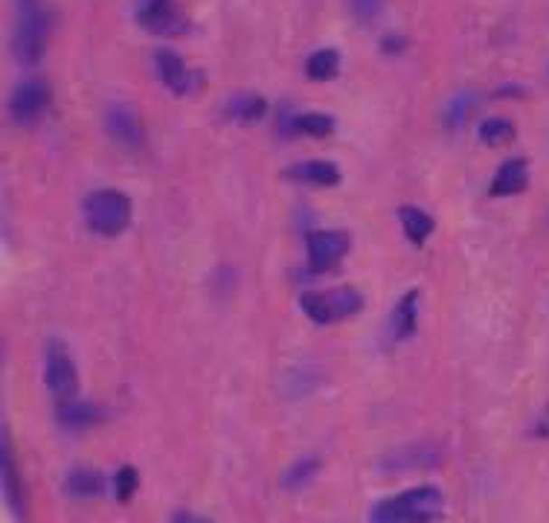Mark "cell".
I'll return each mask as SVG.
<instances>
[{
  "label": "cell",
  "mask_w": 549,
  "mask_h": 523,
  "mask_svg": "<svg viewBox=\"0 0 549 523\" xmlns=\"http://www.w3.org/2000/svg\"><path fill=\"white\" fill-rule=\"evenodd\" d=\"M12 9H15L18 21L15 33H12V56L18 64L33 67L44 59L52 18L41 0H12Z\"/></svg>",
  "instance_id": "obj_1"
},
{
  "label": "cell",
  "mask_w": 549,
  "mask_h": 523,
  "mask_svg": "<svg viewBox=\"0 0 549 523\" xmlns=\"http://www.w3.org/2000/svg\"><path fill=\"white\" fill-rule=\"evenodd\" d=\"M445 512V494L436 486H419L381 500L369 520L373 523H436Z\"/></svg>",
  "instance_id": "obj_2"
},
{
  "label": "cell",
  "mask_w": 549,
  "mask_h": 523,
  "mask_svg": "<svg viewBox=\"0 0 549 523\" xmlns=\"http://www.w3.org/2000/svg\"><path fill=\"white\" fill-rule=\"evenodd\" d=\"M85 218L90 230L102 236H117L131 222V201L117 189H99L85 201Z\"/></svg>",
  "instance_id": "obj_3"
},
{
  "label": "cell",
  "mask_w": 549,
  "mask_h": 523,
  "mask_svg": "<svg viewBox=\"0 0 549 523\" xmlns=\"http://www.w3.org/2000/svg\"><path fill=\"white\" fill-rule=\"evenodd\" d=\"M303 311L314 323L328 326L337 323L343 318H352L364 309V297L355 291V288H335V291L326 294H303Z\"/></svg>",
  "instance_id": "obj_4"
},
{
  "label": "cell",
  "mask_w": 549,
  "mask_h": 523,
  "mask_svg": "<svg viewBox=\"0 0 549 523\" xmlns=\"http://www.w3.org/2000/svg\"><path fill=\"white\" fill-rule=\"evenodd\" d=\"M50 88L47 81L41 79H26L15 88L9 100V114L18 126H35V122L44 117V111L50 108Z\"/></svg>",
  "instance_id": "obj_5"
},
{
  "label": "cell",
  "mask_w": 549,
  "mask_h": 523,
  "mask_svg": "<svg viewBox=\"0 0 549 523\" xmlns=\"http://www.w3.org/2000/svg\"><path fill=\"white\" fill-rule=\"evenodd\" d=\"M137 21L155 35H177V33H184V26H186L181 9L175 6V0H140Z\"/></svg>",
  "instance_id": "obj_6"
},
{
  "label": "cell",
  "mask_w": 549,
  "mask_h": 523,
  "mask_svg": "<svg viewBox=\"0 0 549 523\" xmlns=\"http://www.w3.org/2000/svg\"><path fill=\"white\" fill-rule=\"evenodd\" d=\"M306 247H308L311 268L314 271H328V268H335L343 256H346L349 236H346V233H335V230H317V233H308Z\"/></svg>",
  "instance_id": "obj_7"
},
{
  "label": "cell",
  "mask_w": 549,
  "mask_h": 523,
  "mask_svg": "<svg viewBox=\"0 0 549 523\" xmlns=\"http://www.w3.org/2000/svg\"><path fill=\"white\" fill-rule=\"evenodd\" d=\"M47 387L52 395H73L79 390V376H76V364L71 361V355L64 352V347L52 343L50 352H47Z\"/></svg>",
  "instance_id": "obj_8"
},
{
  "label": "cell",
  "mask_w": 549,
  "mask_h": 523,
  "mask_svg": "<svg viewBox=\"0 0 549 523\" xmlns=\"http://www.w3.org/2000/svg\"><path fill=\"white\" fill-rule=\"evenodd\" d=\"M105 128H108V134H111L114 140L122 143V146L137 148V146L143 143V122H140V114H137L131 105H122V102L108 105V111H105Z\"/></svg>",
  "instance_id": "obj_9"
},
{
  "label": "cell",
  "mask_w": 549,
  "mask_h": 523,
  "mask_svg": "<svg viewBox=\"0 0 549 523\" xmlns=\"http://www.w3.org/2000/svg\"><path fill=\"white\" fill-rule=\"evenodd\" d=\"M155 67L160 81L166 85L172 93H189L192 88L198 85V73H192L189 67L184 64V59L172 50H157L155 52Z\"/></svg>",
  "instance_id": "obj_10"
},
{
  "label": "cell",
  "mask_w": 549,
  "mask_h": 523,
  "mask_svg": "<svg viewBox=\"0 0 549 523\" xmlns=\"http://www.w3.org/2000/svg\"><path fill=\"white\" fill-rule=\"evenodd\" d=\"M416 318H419V291H407L402 300H398V306L393 309L390 320H387L390 343H402L407 338H413Z\"/></svg>",
  "instance_id": "obj_11"
},
{
  "label": "cell",
  "mask_w": 549,
  "mask_h": 523,
  "mask_svg": "<svg viewBox=\"0 0 549 523\" xmlns=\"http://www.w3.org/2000/svg\"><path fill=\"white\" fill-rule=\"evenodd\" d=\"M526 184H529V166H526V160H520V157H515V160H509V163H503V166L497 169V175H494V181H491V195L494 198H506V195H517V192H524L526 189Z\"/></svg>",
  "instance_id": "obj_12"
},
{
  "label": "cell",
  "mask_w": 549,
  "mask_h": 523,
  "mask_svg": "<svg viewBox=\"0 0 549 523\" xmlns=\"http://www.w3.org/2000/svg\"><path fill=\"white\" fill-rule=\"evenodd\" d=\"M439 457V448L436 445H428V442H419L413 448H404L393 453V457L383 462V468H390V471H413V468H428Z\"/></svg>",
  "instance_id": "obj_13"
},
{
  "label": "cell",
  "mask_w": 549,
  "mask_h": 523,
  "mask_svg": "<svg viewBox=\"0 0 549 523\" xmlns=\"http://www.w3.org/2000/svg\"><path fill=\"white\" fill-rule=\"evenodd\" d=\"M288 177H294L299 184H311V186H335V184H340V169L335 163H326V160H308V163H299L294 169H288Z\"/></svg>",
  "instance_id": "obj_14"
},
{
  "label": "cell",
  "mask_w": 549,
  "mask_h": 523,
  "mask_svg": "<svg viewBox=\"0 0 549 523\" xmlns=\"http://www.w3.org/2000/svg\"><path fill=\"white\" fill-rule=\"evenodd\" d=\"M477 105H479V93L474 90H459L457 96H450V102L445 105V126L462 128L477 111Z\"/></svg>",
  "instance_id": "obj_15"
},
{
  "label": "cell",
  "mask_w": 549,
  "mask_h": 523,
  "mask_svg": "<svg viewBox=\"0 0 549 523\" xmlns=\"http://www.w3.org/2000/svg\"><path fill=\"white\" fill-rule=\"evenodd\" d=\"M0 448H4V491H6V500L12 506V512H21L24 494H21V480H18V471H15V457H12L6 428H4V439H0Z\"/></svg>",
  "instance_id": "obj_16"
},
{
  "label": "cell",
  "mask_w": 549,
  "mask_h": 523,
  "mask_svg": "<svg viewBox=\"0 0 549 523\" xmlns=\"http://www.w3.org/2000/svg\"><path fill=\"white\" fill-rule=\"evenodd\" d=\"M398 218H402L407 239L419 247L428 242V236L433 233V218L428 213H421L419 206H402V210H398Z\"/></svg>",
  "instance_id": "obj_17"
},
{
  "label": "cell",
  "mask_w": 549,
  "mask_h": 523,
  "mask_svg": "<svg viewBox=\"0 0 549 523\" xmlns=\"http://www.w3.org/2000/svg\"><path fill=\"white\" fill-rule=\"evenodd\" d=\"M64 489L73 494V498H96V494H102L105 489V477L99 471H93V468H76L67 477Z\"/></svg>",
  "instance_id": "obj_18"
},
{
  "label": "cell",
  "mask_w": 549,
  "mask_h": 523,
  "mask_svg": "<svg viewBox=\"0 0 549 523\" xmlns=\"http://www.w3.org/2000/svg\"><path fill=\"white\" fill-rule=\"evenodd\" d=\"M268 111L265 100H259L256 93H241V96H232L227 102V117L239 119V122H253V119H262Z\"/></svg>",
  "instance_id": "obj_19"
},
{
  "label": "cell",
  "mask_w": 549,
  "mask_h": 523,
  "mask_svg": "<svg viewBox=\"0 0 549 523\" xmlns=\"http://www.w3.org/2000/svg\"><path fill=\"white\" fill-rule=\"evenodd\" d=\"M317 468H320V457H314V453L294 460L282 474V489H303L308 480L317 474Z\"/></svg>",
  "instance_id": "obj_20"
},
{
  "label": "cell",
  "mask_w": 549,
  "mask_h": 523,
  "mask_svg": "<svg viewBox=\"0 0 549 523\" xmlns=\"http://www.w3.org/2000/svg\"><path fill=\"white\" fill-rule=\"evenodd\" d=\"M337 71H340L337 50H317V52H311L308 62H306V73H308V79H314V81L335 79Z\"/></svg>",
  "instance_id": "obj_21"
},
{
  "label": "cell",
  "mask_w": 549,
  "mask_h": 523,
  "mask_svg": "<svg viewBox=\"0 0 549 523\" xmlns=\"http://www.w3.org/2000/svg\"><path fill=\"white\" fill-rule=\"evenodd\" d=\"M99 419H102V413L93 404H62L59 407V422L64 428H73V431L90 428V424H96Z\"/></svg>",
  "instance_id": "obj_22"
},
{
  "label": "cell",
  "mask_w": 549,
  "mask_h": 523,
  "mask_svg": "<svg viewBox=\"0 0 549 523\" xmlns=\"http://www.w3.org/2000/svg\"><path fill=\"white\" fill-rule=\"evenodd\" d=\"M479 140L486 146H506L515 140V122L512 119H503V117H491L479 126Z\"/></svg>",
  "instance_id": "obj_23"
},
{
  "label": "cell",
  "mask_w": 549,
  "mask_h": 523,
  "mask_svg": "<svg viewBox=\"0 0 549 523\" xmlns=\"http://www.w3.org/2000/svg\"><path fill=\"white\" fill-rule=\"evenodd\" d=\"M294 131L308 134V137H328L335 131V119L326 114H299L294 119Z\"/></svg>",
  "instance_id": "obj_24"
},
{
  "label": "cell",
  "mask_w": 549,
  "mask_h": 523,
  "mask_svg": "<svg viewBox=\"0 0 549 523\" xmlns=\"http://www.w3.org/2000/svg\"><path fill=\"white\" fill-rule=\"evenodd\" d=\"M346 4H349V12L355 15V21L373 24L383 12V4H387V0H346Z\"/></svg>",
  "instance_id": "obj_25"
},
{
  "label": "cell",
  "mask_w": 549,
  "mask_h": 523,
  "mask_svg": "<svg viewBox=\"0 0 549 523\" xmlns=\"http://www.w3.org/2000/svg\"><path fill=\"white\" fill-rule=\"evenodd\" d=\"M114 486H117V500H119V503H128L131 494L137 491V468L122 465L119 471H117Z\"/></svg>",
  "instance_id": "obj_26"
},
{
  "label": "cell",
  "mask_w": 549,
  "mask_h": 523,
  "mask_svg": "<svg viewBox=\"0 0 549 523\" xmlns=\"http://www.w3.org/2000/svg\"><path fill=\"white\" fill-rule=\"evenodd\" d=\"M404 47H407V41H404L402 35H390V38H383V44H381L383 52H402Z\"/></svg>",
  "instance_id": "obj_27"
},
{
  "label": "cell",
  "mask_w": 549,
  "mask_h": 523,
  "mask_svg": "<svg viewBox=\"0 0 549 523\" xmlns=\"http://www.w3.org/2000/svg\"><path fill=\"white\" fill-rule=\"evenodd\" d=\"M172 523H210V520L195 518V515H189V512H177V515L172 518Z\"/></svg>",
  "instance_id": "obj_28"
},
{
  "label": "cell",
  "mask_w": 549,
  "mask_h": 523,
  "mask_svg": "<svg viewBox=\"0 0 549 523\" xmlns=\"http://www.w3.org/2000/svg\"><path fill=\"white\" fill-rule=\"evenodd\" d=\"M546 79H549V62H546Z\"/></svg>",
  "instance_id": "obj_29"
}]
</instances>
